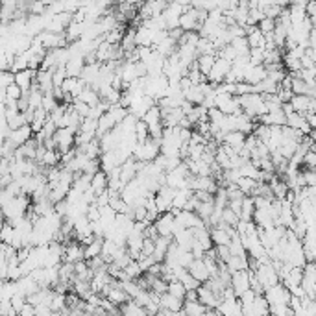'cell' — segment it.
<instances>
[{"mask_svg":"<svg viewBox=\"0 0 316 316\" xmlns=\"http://www.w3.org/2000/svg\"><path fill=\"white\" fill-rule=\"evenodd\" d=\"M154 226H156L157 235H159V237H172L174 228H176L174 214H172L171 211H168V213H161L159 216H157L156 222H154Z\"/></svg>","mask_w":316,"mask_h":316,"instance_id":"6da1fadb","label":"cell"},{"mask_svg":"<svg viewBox=\"0 0 316 316\" xmlns=\"http://www.w3.org/2000/svg\"><path fill=\"white\" fill-rule=\"evenodd\" d=\"M231 290H233L235 298H240L244 292L250 290V272L242 270V272L231 274Z\"/></svg>","mask_w":316,"mask_h":316,"instance_id":"7a4b0ae2","label":"cell"},{"mask_svg":"<svg viewBox=\"0 0 316 316\" xmlns=\"http://www.w3.org/2000/svg\"><path fill=\"white\" fill-rule=\"evenodd\" d=\"M290 107L292 111L298 113V115H305V113H314L316 107V98H309V96H292L290 98Z\"/></svg>","mask_w":316,"mask_h":316,"instance_id":"3957f363","label":"cell"},{"mask_svg":"<svg viewBox=\"0 0 316 316\" xmlns=\"http://www.w3.org/2000/svg\"><path fill=\"white\" fill-rule=\"evenodd\" d=\"M34 80H35V72H34V70H30V68H26V70H20V72L13 74V83L22 92H28L30 91V87H32Z\"/></svg>","mask_w":316,"mask_h":316,"instance_id":"277c9868","label":"cell"},{"mask_svg":"<svg viewBox=\"0 0 316 316\" xmlns=\"http://www.w3.org/2000/svg\"><path fill=\"white\" fill-rule=\"evenodd\" d=\"M266 78V70H264V67L261 65V67H246V70H244V83H250V85H257V83H261L263 80Z\"/></svg>","mask_w":316,"mask_h":316,"instance_id":"5b68a950","label":"cell"},{"mask_svg":"<svg viewBox=\"0 0 316 316\" xmlns=\"http://www.w3.org/2000/svg\"><path fill=\"white\" fill-rule=\"evenodd\" d=\"M89 189H91V192L94 195V198L100 195H104L107 190V176L106 172H96V174L91 178V185H89Z\"/></svg>","mask_w":316,"mask_h":316,"instance_id":"8992f818","label":"cell"},{"mask_svg":"<svg viewBox=\"0 0 316 316\" xmlns=\"http://www.w3.org/2000/svg\"><path fill=\"white\" fill-rule=\"evenodd\" d=\"M187 272H189L190 277H195L200 285H202V283L209 277V272H207V268H205L204 261H196V259L189 264V266H187Z\"/></svg>","mask_w":316,"mask_h":316,"instance_id":"52a82bcc","label":"cell"},{"mask_svg":"<svg viewBox=\"0 0 316 316\" xmlns=\"http://www.w3.org/2000/svg\"><path fill=\"white\" fill-rule=\"evenodd\" d=\"M285 126L292 128V130H298V132H302L303 135H309V133L312 132L311 128L307 126L305 117H303V115H298V113H290V115H288Z\"/></svg>","mask_w":316,"mask_h":316,"instance_id":"ba28073f","label":"cell"},{"mask_svg":"<svg viewBox=\"0 0 316 316\" xmlns=\"http://www.w3.org/2000/svg\"><path fill=\"white\" fill-rule=\"evenodd\" d=\"M104 240H106V237H104V235H94V240H92L89 246H85V248H83V259H85V261H89V259H92V257H98V255L102 253Z\"/></svg>","mask_w":316,"mask_h":316,"instance_id":"9c48e42d","label":"cell"},{"mask_svg":"<svg viewBox=\"0 0 316 316\" xmlns=\"http://www.w3.org/2000/svg\"><path fill=\"white\" fill-rule=\"evenodd\" d=\"M244 141H246V135L240 132H229L224 135V141H222V144L229 146V148H233L235 152L238 154V150L244 146Z\"/></svg>","mask_w":316,"mask_h":316,"instance_id":"30bf717a","label":"cell"},{"mask_svg":"<svg viewBox=\"0 0 316 316\" xmlns=\"http://www.w3.org/2000/svg\"><path fill=\"white\" fill-rule=\"evenodd\" d=\"M76 100H78V102H82V104H85L87 107H96L98 104H100V94H98L94 89L85 87L78 94V98H76Z\"/></svg>","mask_w":316,"mask_h":316,"instance_id":"8fae6325","label":"cell"},{"mask_svg":"<svg viewBox=\"0 0 316 316\" xmlns=\"http://www.w3.org/2000/svg\"><path fill=\"white\" fill-rule=\"evenodd\" d=\"M159 309H166V311H172V312H180L183 309V302L181 300H176V298L168 296V294H163L159 296V302H157Z\"/></svg>","mask_w":316,"mask_h":316,"instance_id":"7c38bea8","label":"cell"},{"mask_svg":"<svg viewBox=\"0 0 316 316\" xmlns=\"http://www.w3.org/2000/svg\"><path fill=\"white\" fill-rule=\"evenodd\" d=\"M204 98H205L204 96V91H202V87H200V85H192L189 91L183 92V100H185V102H189L190 106H202Z\"/></svg>","mask_w":316,"mask_h":316,"instance_id":"4fadbf2b","label":"cell"},{"mask_svg":"<svg viewBox=\"0 0 316 316\" xmlns=\"http://www.w3.org/2000/svg\"><path fill=\"white\" fill-rule=\"evenodd\" d=\"M209 237H211L213 246H228V244L231 242V235H229L228 231H224V229H220V228L211 229Z\"/></svg>","mask_w":316,"mask_h":316,"instance_id":"5bb4252c","label":"cell"},{"mask_svg":"<svg viewBox=\"0 0 316 316\" xmlns=\"http://www.w3.org/2000/svg\"><path fill=\"white\" fill-rule=\"evenodd\" d=\"M214 61H216V56H198V58H196V67H198L200 74L207 78L211 72V68H213V65H214Z\"/></svg>","mask_w":316,"mask_h":316,"instance_id":"9a60e30c","label":"cell"},{"mask_svg":"<svg viewBox=\"0 0 316 316\" xmlns=\"http://www.w3.org/2000/svg\"><path fill=\"white\" fill-rule=\"evenodd\" d=\"M246 255H248V253H246ZM246 255H242V257L231 255V259H229L228 263H226V266H228L229 272L235 274V272H242V270H248V264H246Z\"/></svg>","mask_w":316,"mask_h":316,"instance_id":"2e32d148","label":"cell"},{"mask_svg":"<svg viewBox=\"0 0 316 316\" xmlns=\"http://www.w3.org/2000/svg\"><path fill=\"white\" fill-rule=\"evenodd\" d=\"M246 41H248L250 50H252V48H261V50H264V35L261 34L259 30H255V32H252L250 35H246Z\"/></svg>","mask_w":316,"mask_h":316,"instance_id":"e0dca14e","label":"cell"},{"mask_svg":"<svg viewBox=\"0 0 316 316\" xmlns=\"http://www.w3.org/2000/svg\"><path fill=\"white\" fill-rule=\"evenodd\" d=\"M133 135L137 139V144H142L148 139V126L142 120H137L135 126H133Z\"/></svg>","mask_w":316,"mask_h":316,"instance_id":"ac0fdd59","label":"cell"},{"mask_svg":"<svg viewBox=\"0 0 316 316\" xmlns=\"http://www.w3.org/2000/svg\"><path fill=\"white\" fill-rule=\"evenodd\" d=\"M166 294L176 300H181L183 302V296H185V287L181 285L180 281H171L168 283V288H166Z\"/></svg>","mask_w":316,"mask_h":316,"instance_id":"d6986e66","label":"cell"},{"mask_svg":"<svg viewBox=\"0 0 316 316\" xmlns=\"http://www.w3.org/2000/svg\"><path fill=\"white\" fill-rule=\"evenodd\" d=\"M220 222H224V224L229 226V228H235V226L240 222V218H238L233 211H229L228 207H226V209L222 211V220H220Z\"/></svg>","mask_w":316,"mask_h":316,"instance_id":"ffe728a7","label":"cell"},{"mask_svg":"<svg viewBox=\"0 0 316 316\" xmlns=\"http://www.w3.org/2000/svg\"><path fill=\"white\" fill-rule=\"evenodd\" d=\"M214 253H216V263H228L231 259V252L228 246H214Z\"/></svg>","mask_w":316,"mask_h":316,"instance_id":"44dd1931","label":"cell"},{"mask_svg":"<svg viewBox=\"0 0 316 316\" xmlns=\"http://www.w3.org/2000/svg\"><path fill=\"white\" fill-rule=\"evenodd\" d=\"M4 91H6V100H13V102H17V100L22 96V91H20V89L17 87L15 83H10V85L4 89Z\"/></svg>","mask_w":316,"mask_h":316,"instance_id":"7402d4cb","label":"cell"},{"mask_svg":"<svg viewBox=\"0 0 316 316\" xmlns=\"http://www.w3.org/2000/svg\"><path fill=\"white\" fill-rule=\"evenodd\" d=\"M274 26H276V22L274 20H270V19H263L261 22L257 25V30L261 32L263 35H266V34H272L274 32Z\"/></svg>","mask_w":316,"mask_h":316,"instance_id":"603a6c76","label":"cell"},{"mask_svg":"<svg viewBox=\"0 0 316 316\" xmlns=\"http://www.w3.org/2000/svg\"><path fill=\"white\" fill-rule=\"evenodd\" d=\"M305 17L307 19H314L316 17V2L314 0H309L305 4Z\"/></svg>","mask_w":316,"mask_h":316,"instance_id":"cb8c5ba5","label":"cell"},{"mask_svg":"<svg viewBox=\"0 0 316 316\" xmlns=\"http://www.w3.org/2000/svg\"><path fill=\"white\" fill-rule=\"evenodd\" d=\"M19 316H35V307L30 305V303H25V305L20 307L19 312H17Z\"/></svg>","mask_w":316,"mask_h":316,"instance_id":"d4e9b609","label":"cell"},{"mask_svg":"<svg viewBox=\"0 0 316 316\" xmlns=\"http://www.w3.org/2000/svg\"><path fill=\"white\" fill-rule=\"evenodd\" d=\"M183 302H198V292L196 290H185Z\"/></svg>","mask_w":316,"mask_h":316,"instance_id":"484cf974","label":"cell"},{"mask_svg":"<svg viewBox=\"0 0 316 316\" xmlns=\"http://www.w3.org/2000/svg\"><path fill=\"white\" fill-rule=\"evenodd\" d=\"M6 220H8V216H6V211H4V207L0 205V229H2V226L6 224Z\"/></svg>","mask_w":316,"mask_h":316,"instance_id":"4316f807","label":"cell"}]
</instances>
